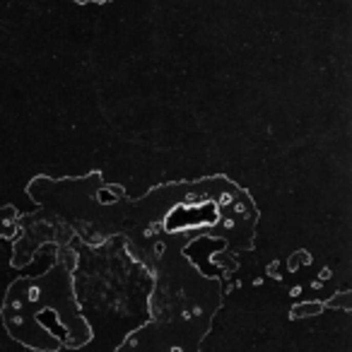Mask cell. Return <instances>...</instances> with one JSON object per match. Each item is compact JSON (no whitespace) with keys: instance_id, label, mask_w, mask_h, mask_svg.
Instances as JSON below:
<instances>
[{"instance_id":"cell-1","label":"cell","mask_w":352,"mask_h":352,"mask_svg":"<svg viewBox=\"0 0 352 352\" xmlns=\"http://www.w3.org/2000/svg\"><path fill=\"white\" fill-rule=\"evenodd\" d=\"M72 3H77V5H89V3H96V5H99V3H109V0H72Z\"/></svg>"}]
</instances>
